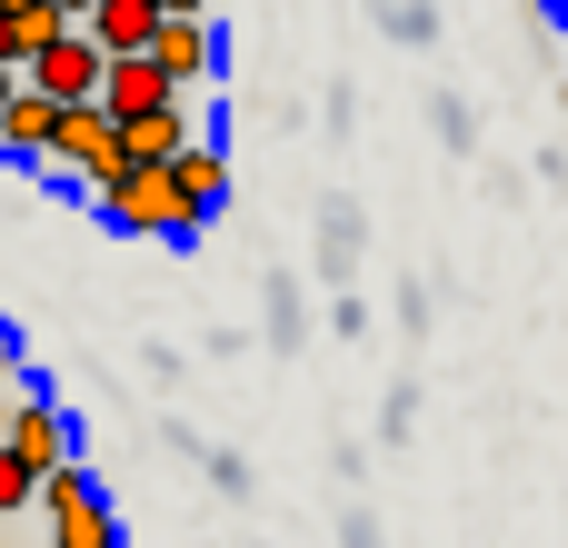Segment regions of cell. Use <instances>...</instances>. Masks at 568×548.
Listing matches in <instances>:
<instances>
[{
    "instance_id": "6da1fadb",
    "label": "cell",
    "mask_w": 568,
    "mask_h": 548,
    "mask_svg": "<svg viewBox=\"0 0 568 548\" xmlns=\"http://www.w3.org/2000/svg\"><path fill=\"white\" fill-rule=\"evenodd\" d=\"M90 210H100L120 240H200V210L180 200V180H170L160 160H130L120 180H100Z\"/></svg>"
},
{
    "instance_id": "7a4b0ae2",
    "label": "cell",
    "mask_w": 568,
    "mask_h": 548,
    "mask_svg": "<svg viewBox=\"0 0 568 548\" xmlns=\"http://www.w3.org/2000/svg\"><path fill=\"white\" fill-rule=\"evenodd\" d=\"M50 160H60L70 180H90V190H100V180H120V170H130V120H120L110 100H70V110H60Z\"/></svg>"
},
{
    "instance_id": "3957f363",
    "label": "cell",
    "mask_w": 568,
    "mask_h": 548,
    "mask_svg": "<svg viewBox=\"0 0 568 548\" xmlns=\"http://www.w3.org/2000/svg\"><path fill=\"white\" fill-rule=\"evenodd\" d=\"M40 529H50V548H110L120 539V509H110V489L70 459V469H50V489H40Z\"/></svg>"
},
{
    "instance_id": "277c9868",
    "label": "cell",
    "mask_w": 568,
    "mask_h": 548,
    "mask_svg": "<svg viewBox=\"0 0 568 548\" xmlns=\"http://www.w3.org/2000/svg\"><path fill=\"white\" fill-rule=\"evenodd\" d=\"M30 80H40V90H60V100H100V90H110V40H100L90 20H70V30L30 60Z\"/></svg>"
},
{
    "instance_id": "5b68a950",
    "label": "cell",
    "mask_w": 568,
    "mask_h": 548,
    "mask_svg": "<svg viewBox=\"0 0 568 548\" xmlns=\"http://www.w3.org/2000/svg\"><path fill=\"white\" fill-rule=\"evenodd\" d=\"M60 110H70L60 90H40L30 70H10V100H0V150H10L20 170H40V160H50V140H60Z\"/></svg>"
},
{
    "instance_id": "8992f818",
    "label": "cell",
    "mask_w": 568,
    "mask_h": 548,
    "mask_svg": "<svg viewBox=\"0 0 568 548\" xmlns=\"http://www.w3.org/2000/svg\"><path fill=\"white\" fill-rule=\"evenodd\" d=\"M0 449H20L30 469H70V459H80V429H70V419L20 379V409H10V439H0Z\"/></svg>"
},
{
    "instance_id": "52a82bcc",
    "label": "cell",
    "mask_w": 568,
    "mask_h": 548,
    "mask_svg": "<svg viewBox=\"0 0 568 548\" xmlns=\"http://www.w3.org/2000/svg\"><path fill=\"white\" fill-rule=\"evenodd\" d=\"M150 50H160V70H170L180 90H200V80L220 70V30H210V10H170Z\"/></svg>"
},
{
    "instance_id": "ba28073f",
    "label": "cell",
    "mask_w": 568,
    "mask_h": 548,
    "mask_svg": "<svg viewBox=\"0 0 568 548\" xmlns=\"http://www.w3.org/2000/svg\"><path fill=\"white\" fill-rule=\"evenodd\" d=\"M170 90H180V80L160 70V50H120V60H110V90H100V100H110L120 120H140V110H160Z\"/></svg>"
},
{
    "instance_id": "9c48e42d",
    "label": "cell",
    "mask_w": 568,
    "mask_h": 548,
    "mask_svg": "<svg viewBox=\"0 0 568 548\" xmlns=\"http://www.w3.org/2000/svg\"><path fill=\"white\" fill-rule=\"evenodd\" d=\"M160 170H170V180H180V200H190V210H200V230H210V220H220V210H230V160H220V150H210V140H190V150H180V160H160Z\"/></svg>"
},
{
    "instance_id": "30bf717a",
    "label": "cell",
    "mask_w": 568,
    "mask_h": 548,
    "mask_svg": "<svg viewBox=\"0 0 568 548\" xmlns=\"http://www.w3.org/2000/svg\"><path fill=\"white\" fill-rule=\"evenodd\" d=\"M60 30H70V10H60V0H40V10H0V70H30Z\"/></svg>"
},
{
    "instance_id": "8fae6325",
    "label": "cell",
    "mask_w": 568,
    "mask_h": 548,
    "mask_svg": "<svg viewBox=\"0 0 568 548\" xmlns=\"http://www.w3.org/2000/svg\"><path fill=\"white\" fill-rule=\"evenodd\" d=\"M190 140H200V130H190V90H170L160 110H140V120H130V160H180Z\"/></svg>"
},
{
    "instance_id": "7c38bea8",
    "label": "cell",
    "mask_w": 568,
    "mask_h": 548,
    "mask_svg": "<svg viewBox=\"0 0 568 548\" xmlns=\"http://www.w3.org/2000/svg\"><path fill=\"white\" fill-rule=\"evenodd\" d=\"M160 20H170V0H100V10H90V30L110 40V60H120V50H150Z\"/></svg>"
},
{
    "instance_id": "4fadbf2b",
    "label": "cell",
    "mask_w": 568,
    "mask_h": 548,
    "mask_svg": "<svg viewBox=\"0 0 568 548\" xmlns=\"http://www.w3.org/2000/svg\"><path fill=\"white\" fill-rule=\"evenodd\" d=\"M40 489H50V469H30L20 449H0V519H20V509H40Z\"/></svg>"
},
{
    "instance_id": "5bb4252c",
    "label": "cell",
    "mask_w": 568,
    "mask_h": 548,
    "mask_svg": "<svg viewBox=\"0 0 568 548\" xmlns=\"http://www.w3.org/2000/svg\"><path fill=\"white\" fill-rule=\"evenodd\" d=\"M60 10H70V20H90V10H100V0H60Z\"/></svg>"
},
{
    "instance_id": "9a60e30c",
    "label": "cell",
    "mask_w": 568,
    "mask_h": 548,
    "mask_svg": "<svg viewBox=\"0 0 568 548\" xmlns=\"http://www.w3.org/2000/svg\"><path fill=\"white\" fill-rule=\"evenodd\" d=\"M539 10H549V20H568V0H539Z\"/></svg>"
},
{
    "instance_id": "2e32d148",
    "label": "cell",
    "mask_w": 568,
    "mask_h": 548,
    "mask_svg": "<svg viewBox=\"0 0 568 548\" xmlns=\"http://www.w3.org/2000/svg\"><path fill=\"white\" fill-rule=\"evenodd\" d=\"M170 10H210V0H170Z\"/></svg>"
},
{
    "instance_id": "e0dca14e",
    "label": "cell",
    "mask_w": 568,
    "mask_h": 548,
    "mask_svg": "<svg viewBox=\"0 0 568 548\" xmlns=\"http://www.w3.org/2000/svg\"><path fill=\"white\" fill-rule=\"evenodd\" d=\"M0 10H40V0H0Z\"/></svg>"
}]
</instances>
